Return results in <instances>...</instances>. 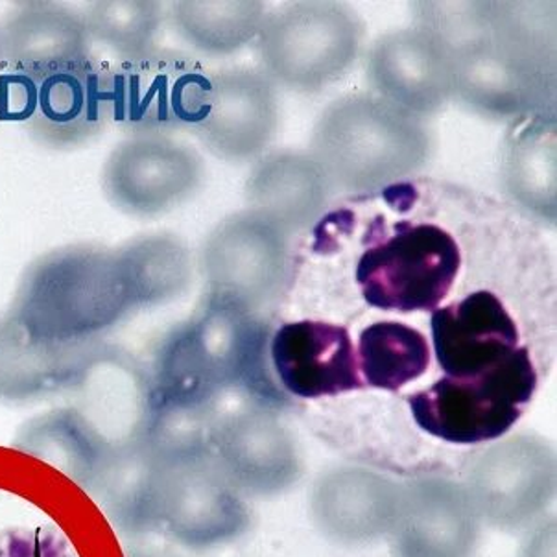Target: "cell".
<instances>
[{"instance_id":"5bb4252c","label":"cell","mask_w":557,"mask_h":557,"mask_svg":"<svg viewBox=\"0 0 557 557\" xmlns=\"http://www.w3.org/2000/svg\"><path fill=\"white\" fill-rule=\"evenodd\" d=\"M129 557H176L174 554L163 550H137Z\"/></svg>"},{"instance_id":"9c48e42d","label":"cell","mask_w":557,"mask_h":557,"mask_svg":"<svg viewBox=\"0 0 557 557\" xmlns=\"http://www.w3.org/2000/svg\"><path fill=\"white\" fill-rule=\"evenodd\" d=\"M272 366L286 394L323 399L362 389L351 334L329 321L285 323L273 334Z\"/></svg>"},{"instance_id":"6da1fadb","label":"cell","mask_w":557,"mask_h":557,"mask_svg":"<svg viewBox=\"0 0 557 557\" xmlns=\"http://www.w3.org/2000/svg\"><path fill=\"white\" fill-rule=\"evenodd\" d=\"M355 278L363 301L381 310L434 312L453 290L461 268L455 235L434 222L375 220Z\"/></svg>"},{"instance_id":"30bf717a","label":"cell","mask_w":557,"mask_h":557,"mask_svg":"<svg viewBox=\"0 0 557 557\" xmlns=\"http://www.w3.org/2000/svg\"><path fill=\"white\" fill-rule=\"evenodd\" d=\"M161 456L146 442L108 455L89 493L116 528L129 535L158 530Z\"/></svg>"},{"instance_id":"8fae6325","label":"cell","mask_w":557,"mask_h":557,"mask_svg":"<svg viewBox=\"0 0 557 557\" xmlns=\"http://www.w3.org/2000/svg\"><path fill=\"white\" fill-rule=\"evenodd\" d=\"M357 357L366 386L399 392L426 373L431 346L421 331L406 323L375 321L360 333Z\"/></svg>"},{"instance_id":"7a4b0ae2","label":"cell","mask_w":557,"mask_h":557,"mask_svg":"<svg viewBox=\"0 0 557 557\" xmlns=\"http://www.w3.org/2000/svg\"><path fill=\"white\" fill-rule=\"evenodd\" d=\"M540 375L527 346L479 376H442L408 397L413 421L453 445H480L508 436L537 392Z\"/></svg>"},{"instance_id":"277c9868","label":"cell","mask_w":557,"mask_h":557,"mask_svg":"<svg viewBox=\"0 0 557 557\" xmlns=\"http://www.w3.org/2000/svg\"><path fill=\"white\" fill-rule=\"evenodd\" d=\"M463 485L482 524L508 533L528 530L556 498V450L532 434L503 437L474 456Z\"/></svg>"},{"instance_id":"52a82bcc","label":"cell","mask_w":557,"mask_h":557,"mask_svg":"<svg viewBox=\"0 0 557 557\" xmlns=\"http://www.w3.org/2000/svg\"><path fill=\"white\" fill-rule=\"evenodd\" d=\"M212 455L244 497L285 495L304 476L290 432L272 413L248 410L214 424Z\"/></svg>"},{"instance_id":"7c38bea8","label":"cell","mask_w":557,"mask_h":557,"mask_svg":"<svg viewBox=\"0 0 557 557\" xmlns=\"http://www.w3.org/2000/svg\"><path fill=\"white\" fill-rule=\"evenodd\" d=\"M21 448L89 491L108 453L91 432L73 423H49L28 432Z\"/></svg>"},{"instance_id":"4fadbf2b","label":"cell","mask_w":557,"mask_h":557,"mask_svg":"<svg viewBox=\"0 0 557 557\" xmlns=\"http://www.w3.org/2000/svg\"><path fill=\"white\" fill-rule=\"evenodd\" d=\"M519 557H557V519L554 513H546L528 528Z\"/></svg>"},{"instance_id":"ba28073f","label":"cell","mask_w":557,"mask_h":557,"mask_svg":"<svg viewBox=\"0 0 557 557\" xmlns=\"http://www.w3.org/2000/svg\"><path fill=\"white\" fill-rule=\"evenodd\" d=\"M432 346L445 376H479L521 347V329L491 290L467 294L432 312Z\"/></svg>"},{"instance_id":"5b68a950","label":"cell","mask_w":557,"mask_h":557,"mask_svg":"<svg viewBox=\"0 0 557 557\" xmlns=\"http://www.w3.org/2000/svg\"><path fill=\"white\" fill-rule=\"evenodd\" d=\"M482 527L466 485L424 476L403 484L389 546L394 557H473Z\"/></svg>"},{"instance_id":"3957f363","label":"cell","mask_w":557,"mask_h":557,"mask_svg":"<svg viewBox=\"0 0 557 557\" xmlns=\"http://www.w3.org/2000/svg\"><path fill=\"white\" fill-rule=\"evenodd\" d=\"M158 527L190 550H211L248 532V500L224 473L212 448L161 456Z\"/></svg>"},{"instance_id":"8992f818","label":"cell","mask_w":557,"mask_h":557,"mask_svg":"<svg viewBox=\"0 0 557 557\" xmlns=\"http://www.w3.org/2000/svg\"><path fill=\"white\" fill-rule=\"evenodd\" d=\"M400 497L403 484L388 474L368 467H333L312 484L310 519L336 545H373L394 530Z\"/></svg>"}]
</instances>
